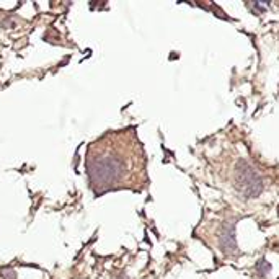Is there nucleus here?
I'll return each instance as SVG.
<instances>
[{"label": "nucleus", "instance_id": "nucleus-3", "mask_svg": "<svg viewBox=\"0 0 279 279\" xmlns=\"http://www.w3.org/2000/svg\"><path fill=\"white\" fill-rule=\"evenodd\" d=\"M0 274H2L4 279H16V273L12 268H2L0 269Z\"/></svg>", "mask_w": 279, "mask_h": 279}, {"label": "nucleus", "instance_id": "nucleus-4", "mask_svg": "<svg viewBox=\"0 0 279 279\" xmlns=\"http://www.w3.org/2000/svg\"><path fill=\"white\" fill-rule=\"evenodd\" d=\"M257 268H258V271H260V274H261V276H265V274L269 271V265H266V263H265V260H261Z\"/></svg>", "mask_w": 279, "mask_h": 279}, {"label": "nucleus", "instance_id": "nucleus-2", "mask_svg": "<svg viewBox=\"0 0 279 279\" xmlns=\"http://www.w3.org/2000/svg\"><path fill=\"white\" fill-rule=\"evenodd\" d=\"M237 185L247 198H255L261 191V182L248 163L240 162L237 167Z\"/></svg>", "mask_w": 279, "mask_h": 279}, {"label": "nucleus", "instance_id": "nucleus-1", "mask_svg": "<svg viewBox=\"0 0 279 279\" xmlns=\"http://www.w3.org/2000/svg\"><path fill=\"white\" fill-rule=\"evenodd\" d=\"M90 186L95 191H108L121 186L131 176V142H96L87 160Z\"/></svg>", "mask_w": 279, "mask_h": 279}]
</instances>
